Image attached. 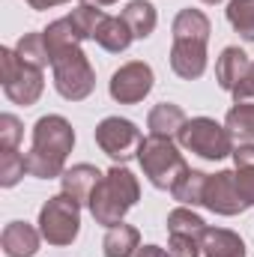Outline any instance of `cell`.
Segmentation results:
<instances>
[{
  "mask_svg": "<svg viewBox=\"0 0 254 257\" xmlns=\"http://www.w3.org/2000/svg\"><path fill=\"white\" fill-rule=\"evenodd\" d=\"M75 147V128L60 114L39 117L33 126V147L27 156V174L36 180H57L66 171V159Z\"/></svg>",
  "mask_w": 254,
  "mask_h": 257,
  "instance_id": "1",
  "label": "cell"
},
{
  "mask_svg": "<svg viewBox=\"0 0 254 257\" xmlns=\"http://www.w3.org/2000/svg\"><path fill=\"white\" fill-rule=\"evenodd\" d=\"M141 197V186H138V177L123 168V165H114L96 186V192L90 197V212L96 218V224H105V227H114L123 221L129 209L138 203Z\"/></svg>",
  "mask_w": 254,
  "mask_h": 257,
  "instance_id": "2",
  "label": "cell"
},
{
  "mask_svg": "<svg viewBox=\"0 0 254 257\" xmlns=\"http://www.w3.org/2000/svg\"><path fill=\"white\" fill-rule=\"evenodd\" d=\"M138 162H141L144 177L162 192H171L174 183L189 171L186 156L180 153V147L171 138H156V135L144 138V144L138 150Z\"/></svg>",
  "mask_w": 254,
  "mask_h": 257,
  "instance_id": "3",
  "label": "cell"
},
{
  "mask_svg": "<svg viewBox=\"0 0 254 257\" xmlns=\"http://www.w3.org/2000/svg\"><path fill=\"white\" fill-rule=\"evenodd\" d=\"M177 144L183 150H189L200 159H209V162H218L224 156H233V135L227 132V126L209 120V117H194L186 120V126L180 128L177 135Z\"/></svg>",
  "mask_w": 254,
  "mask_h": 257,
  "instance_id": "4",
  "label": "cell"
},
{
  "mask_svg": "<svg viewBox=\"0 0 254 257\" xmlns=\"http://www.w3.org/2000/svg\"><path fill=\"white\" fill-rule=\"evenodd\" d=\"M0 84H3L6 99H12L15 105H24V108L36 105L45 90L42 69L21 63L15 48H0Z\"/></svg>",
  "mask_w": 254,
  "mask_h": 257,
  "instance_id": "5",
  "label": "cell"
},
{
  "mask_svg": "<svg viewBox=\"0 0 254 257\" xmlns=\"http://www.w3.org/2000/svg\"><path fill=\"white\" fill-rule=\"evenodd\" d=\"M39 233L48 245H72L81 233V203L69 194H54L39 209Z\"/></svg>",
  "mask_w": 254,
  "mask_h": 257,
  "instance_id": "6",
  "label": "cell"
},
{
  "mask_svg": "<svg viewBox=\"0 0 254 257\" xmlns=\"http://www.w3.org/2000/svg\"><path fill=\"white\" fill-rule=\"evenodd\" d=\"M51 69H54V90L69 102L87 99L96 87V72L81 48H72L60 57H54Z\"/></svg>",
  "mask_w": 254,
  "mask_h": 257,
  "instance_id": "7",
  "label": "cell"
},
{
  "mask_svg": "<svg viewBox=\"0 0 254 257\" xmlns=\"http://www.w3.org/2000/svg\"><path fill=\"white\" fill-rule=\"evenodd\" d=\"M96 144L99 150L114 159L117 165H126L132 159H138V150L144 144V135L141 128L135 126L132 120H123V117H105L99 126H96Z\"/></svg>",
  "mask_w": 254,
  "mask_h": 257,
  "instance_id": "8",
  "label": "cell"
},
{
  "mask_svg": "<svg viewBox=\"0 0 254 257\" xmlns=\"http://www.w3.org/2000/svg\"><path fill=\"white\" fill-rule=\"evenodd\" d=\"M153 81H156V75H153L150 63L132 60V63L120 66V69L111 75L108 93H111V99L120 102V105H138V102H144V99L150 96Z\"/></svg>",
  "mask_w": 254,
  "mask_h": 257,
  "instance_id": "9",
  "label": "cell"
},
{
  "mask_svg": "<svg viewBox=\"0 0 254 257\" xmlns=\"http://www.w3.org/2000/svg\"><path fill=\"white\" fill-rule=\"evenodd\" d=\"M203 206L218 212V215H239L242 209H248L245 197L236 186V174L233 171H218L206 177V189H203Z\"/></svg>",
  "mask_w": 254,
  "mask_h": 257,
  "instance_id": "10",
  "label": "cell"
},
{
  "mask_svg": "<svg viewBox=\"0 0 254 257\" xmlns=\"http://www.w3.org/2000/svg\"><path fill=\"white\" fill-rule=\"evenodd\" d=\"M206 36H174L171 69L183 81H194L206 72Z\"/></svg>",
  "mask_w": 254,
  "mask_h": 257,
  "instance_id": "11",
  "label": "cell"
},
{
  "mask_svg": "<svg viewBox=\"0 0 254 257\" xmlns=\"http://www.w3.org/2000/svg\"><path fill=\"white\" fill-rule=\"evenodd\" d=\"M42 233L27 221H9L0 233V248L6 257H36Z\"/></svg>",
  "mask_w": 254,
  "mask_h": 257,
  "instance_id": "12",
  "label": "cell"
},
{
  "mask_svg": "<svg viewBox=\"0 0 254 257\" xmlns=\"http://www.w3.org/2000/svg\"><path fill=\"white\" fill-rule=\"evenodd\" d=\"M105 174L99 171V168H93V165H72V168H66L63 177H60V183H63V194H69L72 200H78L81 206L84 203H90V197L96 192V186H99V180H102Z\"/></svg>",
  "mask_w": 254,
  "mask_h": 257,
  "instance_id": "13",
  "label": "cell"
},
{
  "mask_svg": "<svg viewBox=\"0 0 254 257\" xmlns=\"http://www.w3.org/2000/svg\"><path fill=\"white\" fill-rule=\"evenodd\" d=\"M248 72H251V60H248V54H245L242 48H236V45H227V48L221 51L218 63H215V81H218L221 90L233 93V87H236Z\"/></svg>",
  "mask_w": 254,
  "mask_h": 257,
  "instance_id": "14",
  "label": "cell"
},
{
  "mask_svg": "<svg viewBox=\"0 0 254 257\" xmlns=\"http://www.w3.org/2000/svg\"><path fill=\"white\" fill-rule=\"evenodd\" d=\"M183 126H186V111H183L180 105H174V102H159V105L150 111V117H147V128H150V135H156V138H171V141H177V135H180Z\"/></svg>",
  "mask_w": 254,
  "mask_h": 257,
  "instance_id": "15",
  "label": "cell"
},
{
  "mask_svg": "<svg viewBox=\"0 0 254 257\" xmlns=\"http://www.w3.org/2000/svg\"><path fill=\"white\" fill-rule=\"evenodd\" d=\"M200 254L203 257H245V242L224 227H206L200 239Z\"/></svg>",
  "mask_w": 254,
  "mask_h": 257,
  "instance_id": "16",
  "label": "cell"
},
{
  "mask_svg": "<svg viewBox=\"0 0 254 257\" xmlns=\"http://www.w3.org/2000/svg\"><path fill=\"white\" fill-rule=\"evenodd\" d=\"M42 33H45V45H48V51H51V63H54V57H60V54H66V51L81 48V42H84L81 30L72 24L69 15H66V18H57V21H51Z\"/></svg>",
  "mask_w": 254,
  "mask_h": 257,
  "instance_id": "17",
  "label": "cell"
},
{
  "mask_svg": "<svg viewBox=\"0 0 254 257\" xmlns=\"http://www.w3.org/2000/svg\"><path fill=\"white\" fill-rule=\"evenodd\" d=\"M141 248V233L138 227L132 224H114L105 230V239H102V251L105 257H135Z\"/></svg>",
  "mask_w": 254,
  "mask_h": 257,
  "instance_id": "18",
  "label": "cell"
},
{
  "mask_svg": "<svg viewBox=\"0 0 254 257\" xmlns=\"http://www.w3.org/2000/svg\"><path fill=\"white\" fill-rule=\"evenodd\" d=\"M105 51H111V54H120V51H126L129 45H132V30H129V24L123 21V15H105V21L99 24V30H96V36H93Z\"/></svg>",
  "mask_w": 254,
  "mask_h": 257,
  "instance_id": "19",
  "label": "cell"
},
{
  "mask_svg": "<svg viewBox=\"0 0 254 257\" xmlns=\"http://www.w3.org/2000/svg\"><path fill=\"white\" fill-rule=\"evenodd\" d=\"M123 21L129 24V30H132L135 39H147V36L156 30L159 15H156V6H153V3H147V0H132L126 9H123Z\"/></svg>",
  "mask_w": 254,
  "mask_h": 257,
  "instance_id": "20",
  "label": "cell"
},
{
  "mask_svg": "<svg viewBox=\"0 0 254 257\" xmlns=\"http://www.w3.org/2000/svg\"><path fill=\"white\" fill-rule=\"evenodd\" d=\"M233 174H236V186L245 197V203L254 206V144H239L233 150Z\"/></svg>",
  "mask_w": 254,
  "mask_h": 257,
  "instance_id": "21",
  "label": "cell"
},
{
  "mask_svg": "<svg viewBox=\"0 0 254 257\" xmlns=\"http://www.w3.org/2000/svg\"><path fill=\"white\" fill-rule=\"evenodd\" d=\"M206 177L209 174H203V171H186L177 183H174V200H180L183 206H203V189H206Z\"/></svg>",
  "mask_w": 254,
  "mask_h": 257,
  "instance_id": "22",
  "label": "cell"
},
{
  "mask_svg": "<svg viewBox=\"0 0 254 257\" xmlns=\"http://www.w3.org/2000/svg\"><path fill=\"white\" fill-rule=\"evenodd\" d=\"M15 54L21 57V63L33 66V69L51 66V51H48V45H45V33H42V30H39V33H24V36L18 39V45H15Z\"/></svg>",
  "mask_w": 254,
  "mask_h": 257,
  "instance_id": "23",
  "label": "cell"
},
{
  "mask_svg": "<svg viewBox=\"0 0 254 257\" xmlns=\"http://www.w3.org/2000/svg\"><path fill=\"white\" fill-rule=\"evenodd\" d=\"M168 233L203 239V233H206V221H203L197 212H191L189 206H177V209L168 212Z\"/></svg>",
  "mask_w": 254,
  "mask_h": 257,
  "instance_id": "24",
  "label": "cell"
},
{
  "mask_svg": "<svg viewBox=\"0 0 254 257\" xmlns=\"http://www.w3.org/2000/svg\"><path fill=\"white\" fill-rule=\"evenodd\" d=\"M224 126L239 141H254V102H233V108L224 117Z\"/></svg>",
  "mask_w": 254,
  "mask_h": 257,
  "instance_id": "25",
  "label": "cell"
},
{
  "mask_svg": "<svg viewBox=\"0 0 254 257\" xmlns=\"http://www.w3.org/2000/svg\"><path fill=\"white\" fill-rule=\"evenodd\" d=\"M224 12H227L230 27L245 42H254V0H230Z\"/></svg>",
  "mask_w": 254,
  "mask_h": 257,
  "instance_id": "26",
  "label": "cell"
},
{
  "mask_svg": "<svg viewBox=\"0 0 254 257\" xmlns=\"http://www.w3.org/2000/svg\"><path fill=\"white\" fill-rule=\"evenodd\" d=\"M27 174V156L18 150H0V186L12 189Z\"/></svg>",
  "mask_w": 254,
  "mask_h": 257,
  "instance_id": "27",
  "label": "cell"
},
{
  "mask_svg": "<svg viewBox=\"0 0 254 257\" xmlns=\"http://www.w3.org/2000/svg\"><path fill=\"white\" fill-rule=\"evenodd\" d=\"M69 18H72V24L81 30L84 39H93L96 30H99V24L105 21V12H102L99 6H90V3H78V6L69 12Z\"/></svg>",
  "mask_w": 254,
  "mask_h": 257,
  "instance_id": "28",
  "label": "cell"
},
{
  "mask_svg": "<svg viewBox=\"0 0 254 257\" xmlns=\"http://www.w3.org/2000/svg\"><path fill=\"white\" fill-rule=\"evenodd\" d=\"M24 126L15 114H0V150H18Z\"/></svg>",
  "mask_w": 254,
  "mask_h": 257,
  "instance_id": "29",
  "label": "cell"
},
{
  "mask_svg": "<svg viewBox=\"0 0 254 257\" xmlns=\"http://www.w3.org/2000/svg\"><path fill=\"white\" fill-rule=\"evenodd\" d=\"M168 251H171L174 257H200V239L171 233V239H168Z\"/></svg>",
  "mask_w": 254,
  "mask_h": 257,
  "instance_id": "30",
  "label": "cell"
},
{
  "mask_svg": "<svg viewBox=\"0 0 254 257\" xmlns=\"http://www.w3.org/2000/svg\"><path fill=\"white\" fill-rule=\"evenodd\" d=\"M233 102H254V72H248V75L233 87Z\"/></svg>",
  "mask_w": 254,
  "mask_h": 257,
  "instance_id": "31",
  "label": "cell"
},
{
  "mask_svg": "<svg viewBox=\"0 0 254 257\" xmlns=\"http://www.w3.org/2000/svg\"><path fill=\"white\" fill-rule=\"evenodd\" d=\"M135 257H174V254L165 251V248H159V245H141Z\"/></svg>",
  "mask_w": 254,
  "mask_h": 257,
  "instance_id": "32",
  "label": "cell"
},
{
  "mask_svg": "<svg viewBox=\"0 0 254 257\" xmlns=\"http://www.w3.org/2000/svg\"><path fill=\"white\" fill-rule=\"evenodd\" d=\"M30 9H51V6H60V3H69V0H27Z\"/></svg>",
  "mask_w": 254,
  "mask_h": 257,
  "instance_id": "33",
  "label": "cell"
},
{
  "mask_svg": "<svg viewBox=\"0 0 254 257\" xmlns=\"http://www.w3.org/2000/svg\"><path fill=\"white\" fill-rule=\"evenodd\" d=\"M81 3H90V6H111V3H117V0H81Z\"/></svg>",
  "mask_w": 254,
  "mask_h": 257,
  "instance_id": "34",
  "label": "cell"
},
{
  "mask_svg": "<svg viewBox=\"0 0 254 257\" xmlns=\"http://www.w3.org/2000/svg\"><path fill=\"white\" fill-rule=\"evenodd\" d=\"M203 3H221V0H203Z\"/></svg>",
  "mask_w": 254,
  "mask_h": 257,
  "instance_id": "35",
  "label": "cell"
},
{
  "mask_svg": "<svg viewBox=\"0 0 254 257\" xmlns=\"http://www.w3.org/2000/svg\"><path fill=\"white\" fill-rule=\"evenodd\" d=\"M251 72H254V63H251Z\"/></svg>",
  "mask_w": 254,
  "mask_h": 257,
  "instance_id": "36",
  "label": "cell"
}]
</instances>
